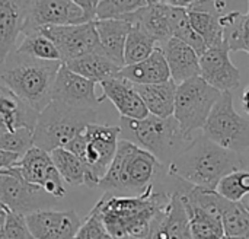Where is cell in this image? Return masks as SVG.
I'll return each instance as SVG.
<instances>
[{
    "instance_id": "6da1fadb",
    "label": "cell",
    "mask_w": 249,
    "mask_h": 239,
    "mask_svg": "<svg viewBox=\"0 0 249 239\" xmlns=\"http://www.w3.org/2000/svg\"><path fill=\"white\" fill-rule=\"evenodd\" d=\"M172 196L149 187L136 197L104 193L92 209L104 222L107 232L118 239H150L165 218Z\"/></svg>"
},
{
    "instance_id": "7a4b0ae2",
    "label": "cell",
    "mask_w": 249,
    "mask_h": 239,
    "mask_svg": "<svg viewBox=\"0 0 249 239\" xmlns=\"http://www.w3.org/2000/svg\"><path fill=\"white\" fill-rule=\"evenodd\" d=\"M245 168L239 153L212 142L204 133L191 139L169 165V172L193 187L217 190L219 183Z\"/></svg>"
},
{
    "instance_id": "3957f363",
    "label": "cell",
    "mask_w": 249,
    "mask_h": 239,
    "mask_svg": "<svg viewBox=\"0 0 249 239\" xmlns=\"http://www.w3.org/2000/svg\"><path fill=\"white\" fill-rule=\"evenodd\" d=\"M168 172L169 169L152 153L121 139L117 153L98 188L114 196L136 197L149 187L160 184Z\"/></svg>"
},
{
    "instance_id": "277c9868",
    "label": "cell",
    "mask_w": 249,
    "mask_h": 239,
    "mask_svg": "<svg viewBox=\"0 0 249 239\" xmlns=\"http://www.w3.org/2000/svg\"><path fill=\"white\" fill-rule=\"evenodd\" d=\"M61 61H42L12 51L0 63V83L41 112L50 102Z\"/></svg>"
},
{
    "instance_id": "5b68a950",
    "label": "cell",
    "mask_w": 249,
    "mask_h": 239,
    "mask_svg": "<svg viewBox=\"0 0 249 239\" xmlns=\"http://www.w3.org/2000/svg\"><path fill=\"white\" fill-rule=\"evenodd\" d=\"M120 121V137L152 153L166 168L191 142L184 136L174 115L160 118L149 114L144 120L121 117Z\"/></svg>"
},
{
    "instance_id": "8992f818",
    "label": "cell",
    "mask_w": 249,
    "mask_h": 239,
    "mask_svg": "<svg viewBox=\"0 0 249 239\" xmlns=\"http://www.w3.org/2000/svg\"><path fill=\"white\" fill-rule=\"evenodd\" d=\"M98 121V112L92 108H74L51 101L38 115L34 129V146L48 153L66 147L89 124Z\"/></svg>"
},
{
    "instance_id": "52a82bcc",
    "label": "cell",
    "mask_w": 249,
    "mask_h": 239,
    "mask_svg": "<svg viewBox=\"0 0 249 239\" xmlns=\"http://www.w3.org/2000/svg\"><path fill=\"white\" fill-rule=\"evenodd\" d=\"M120 134V126L89 124L66 146V149L74 153L101 183L117 153Z\"/></svg>"
},
{
    "instance_id": "ba28073f",
    "label": "cell",
    "mask_w": 249,
    "mask_h": 239,
    "mask_svg": "<svg viewBox=\"0 0 249 239\" xmlns=\"http://www.w3.org/2000/svg\"><path fill=\"white\" fill-rule=\"evenodd\" d=\"M222 92L210 86L201 76L178 85L174 117L179 123L184 136L191 140V133L203 129Z\"/></svg>"
},
{
    "instance_id": "9c48e42d",
    "label": "cell",
    "mask_w": 249,
    "mask_h": 239,
    "mask_svg": "<svg viewBox=\"0 0 249 239\" xmlns=\"http://www.w3.org/2000/svg\"><path fill=\"white\" fill-rule=\"evenodd\" d=\"M203 131L212 142L235 153L242 155L249 149V118L235 111L232 92H222Z\"/></svg>"
},
{
    "instance_id": "30bf717a",
    "label": "cell",
    "mask_w": 249,
    "mask_h": 239,
    "mask_svg": "<svg viewBox=\"0 0 249 239\" xmlns=\"http://www.w3.org/2000/svg\"><path fill=\"white\" fill-rule=\"evenodd\" d=\"M57 199L45 193L41 187L25 181L18 168L0 175V204L10 213L28 216L39 210H48Z\"/></svg>"
},
{
    "instance_id": "8fae6325",
    "label": "cell",
    "mask_w": 249,
    "mask_h": 239,
    "mask_svg": "<svg viewBox=\"0 0 249 239\" xmlns=\"http://www.w3.org/2000/svg\"><path fill=\"white\" fill-rule=\"evenodd\" d=\"M41 31L57 47L61 63H67L92 53H102L95 20L77 25L44 26Z\"/></svg>"
},
{
    "instance_id": "7c38bea8",
    "label": "cell",
    "mask_w": 249,
    "mask_h": 239,
    "mask_svg": "<svg viewBox=\"0 0 249 239\" xmlns=\"http://www.w3.org/2000/svg\"><path fill=\"white\" fill-rule=\"evenodd\" d=\"M85 22L90 20L71 0H26V23L23 34L44 26L77 25Z\"/></svg>"
},
{
    "instance_id": "4fadbf2b",
    "label": "cell",
    "mask_w": 249,
    "mask_h": 239,
    "mask_svg": "<svg viewBox=\"0 0 249 239\" xmlns=\"http://www.w3.org/2000/svg\"><path fill=\"white\" fill-rule=\"evenodd\" d=\"M16 168L25 181L41 187L54 199L58 200L66 196L64 181L48 152L34 146L20 156Z\"/></svg>"
},
{
    "instance_id": "5bb4252c",
    "label": "cell",
    "mask_w": 249,
    "mask_h": 239,
    "mask_svg": "<svg viewBox=\"0 0 249 239\" xmlns=\"http://www.w3.org/2000/svg\"><path fill=\"white\" fill-rule=\"evenodd\" d=\"M229 45L210 47L200 57V76L220 92H232L241 85V72L229 57Z\"/></svg>"
},
{
    "instance_id": "9a60e30c",
    "label": "cell",
    "mask_w": 249,
    "mask_h": 239,
    "mask_svg": "<svg viewBox=\"0 0 249 239\" xmlns=\"http://www.w3.org/2000/svg\"><path fill=\"white\" fill-rule=\"evenodd\" d=\"M95 86V82L88 80L80 74H76L74 72L69 70L64 64H61L54 80L51 101L61 102L64 105L74 108L96 110V107L104 99L102 96H96Z\"/></svg>"
},
{
    "instance_id": "2e32d148",
    "label": "cell",
    "mask_w": 249,
    "mask_h": 239,
    "mask_svg": "<svg viewBox=\"0 0 249 239\" xmlns=\"http://www.w3.org/2000/svg\"><path fill=\"white\" fill-rule=\"evenodd\" d=\"M34 239H74L82 221L74 210H39L25 216Z\"/></svg>"
},
{
    "instance_id": "e0dca14e",
    "label": "cell",
    "mask_w": 249,
    "mask_h": 239,
    "mask_svg": "<svg viewBox=\"0 0 249 239\" xmlns=\"http://www.w3.org/2000/svg\"><path fill=\"white\" fill-rule=\"evenodd\" d=\"M102 99H109L121 117L131 120H144L149 117V111L134 89V85L120 76L108 79L101 83Z\"/></svg>"
},
{
    "instance_id": "ac0fdd59",
    "label": "cell",
    "mask_w": 249,
    "mask_h": 239,
    "mask_svg": "<svg viewBox=\"0 0 249 239\" xmlns=\"http://www.w3.org/2000/svg\"><path fill=\"white\" fill-rule=\"evenodd\" d=\"M26 23V0H0V63L18 47Z\"/></svg>"
},
{
    "instance_id": "d6986e66",
    "label": "cell",
    "mask_w": 249,
    "mask_h": 239,
    "mask_svg": "<svg viewBox=\"0 0 249 239\" xmlns=\"http://www.w3.org/2000/svg\"><path fill=\"white\" fill-rule=\"evenodd\" d=\"M121 19L147 32L158 42L159 47H162L172 38V31L168 20V4L163 1L156 0L146 7L125 15Z\"/></svg>"
},
{
    "instance_id": "ffe728a7",
    "label": "cell",
    "mask_w": 249,
    "mask_h": 239,
    "mask_svg": "<svg viewBox=\"0 0 249 239\" xmlns=\"http://www.w3.org/2000/svg\"><path fill=\"white\" fill-rule=\"evenodd\" d=\"M160 48L165 54L171 79L177 85L200 76V55L188 44L172 37Z\"/></svg>"
},
{
    "instance_id": "44dd1931",
    "label": "cell",
    "mask_w": 249,
    "mask_h": 239,
    "mask_svg": "<svg viewBox=\"0 0 249 239\" xmlns=\"http://www.w3.org/2000/svg\"><path fill=\"white\" fill-rule=\"evenodd\" d=\"M118 76L133 85H156L171 80V72L160 47H158L146 60L124 66Z\"/></svg>"
},
{
    "instance_id": "7402d4cb",
    "label": "cell",
    "mask_w": 249,
    "mask_h": 239,
    "mask_svg": "<svg viewBox=\"0 0 249 239\" xmlns=\"http://www.w3.org/2000/svg\"><path fill=\"white\" fill-rule=\"evenodd\" d=\"M95 28L98 32L101 51L120 67H124V48L131 23L124 19H96Z\"/></svg>"
},
{
    "instance_id": "603a6c76",
    "label": "cell",
    "mask_w": 249,
    "mask_h": 239,
    "mask_svg": "<svg viewBox=\"0 0 249 239\" xmlns=\"http://www.w3.org/2000/svg\"><path fill=\"white\" fill-rule=\"evenodd\" d=\"M39 112L19 99L0 83V127L6 130L29 129L34 131Z\"/></svg>"
},
{
    "instance_id": "cb8c5ba5",
    "label": "cell",
    "mask_w": 249,
    "mask_h": 239,
    "mask_svg": "<svg viewBox=\"0 0 249 239\" xmlns=\"http://www.w3.org/2000/svg\"><path fill=\"white\" fill-rule=\"evenodd\" d=\"M51 159L66 184L70 187L86 185L89 188H98L99 181L90 174L88 166L70 150L66 147L54 149L51 153Z\"/></svg>"
},
{
    "instance_id": "d4e9b609",
    "label": "cell",
    "mask_w": 249,
    "mask_h": 239,
    "mask_svg": "<svg viewBox=\"0 0 249 239\" xmlns=\"http://www.w3.org/2000/svg\"><path fill=\"white\" fill-rule=\"evenodd\" d=\"M177 88L178 85L172 79L156 85H134V89L143 99L149 114L160 118L174 115Z\"/></svg>"
},
{
    "instance_id": "484cf974",
    "label": "cell",
    "mask_w": 249,
    "mask_h": 239,
    "mask_svg": "<svg viewBox=\"0 0 249 239\" xmlns=\"http://www.w3.org/2000/svg\"><path fill=\"white\" fill-rule=\"evenodd\" d=\"M63 64L76 74H80L82 77L95 83H102L108 79L117 77L120 70L123 69L111 58H108L104 53H92Z\"/></svg>"
},
{
    "instance_id": "4316f807",
    "label": "cell",
    "mask_w": 249,
    "mask_h": 239,
    "mask_svg": "<svg viewBox=\"0 0 249 239\" xmlns=\"http://www.w3.org/2000/svg\"><path fill=\"white\" fill-rule=\"evenodd\" d=\"M187 13L191 26L203 38L207 48L225 42V29L222 25L223 15L210 10H198V9H187Z\"/></svg>"
},
{
    "instance_id": "83f0119b",
    "label": "cell",
    "mask_w": 249,
    "mask_h": 239,
    "mask_svg": "<svg viewBox=\"0 0 249 239\" xmlns=\"http://www.w3.org/2000/svg\"><path fill=\"white\" fill-rule=\"evenodd\" d=\"M15 51L18 54L42 60V61H61L57 47L45 34H42L41 29L29 31L23 34Z\"/></svg>"
},
{
    "instance_id": "f1b7e54d",
    "label": "cell",
    "mask_w": 249,
    "mask_h": 239,
    "mask_svg": "<svg viewBox=\"0 0 249 239\" xmlns=\"http://www.w3.org/2000/svg\"><path fill=\"white\" fill-rule=\"evenodd\" d=\"M168 20H169V25H171L172 37L184 41L185 44H188L200 57L207 51L206 42L194 31V28L190 23L187 9L175 7V6L168 4Z\"/></svg>"
},
{
    "instance_id": "f546056e",
    "label": "cell",
    "mask_w": 249,
    "mask_h": 239,
    "mask_svg": "<svg viewBox=\"0 0 249 239\" xmlns=\"http://www.w3.org/2000/svg\"><path fill=\"white\" fill-rule=\"evenodd\" d=\"M182 200V199H181ZM184 207L190 221V228L194 239H222L225 237L222 218L213 216L200 207L188 204L185 202Z\"/></svg>"
},
{
    "instance_id": "4dcf8cb0",
    "label": "cell",
    "mask_w": 249,
    "mask_h": 239,
    "mask_svg": "<svg viewBox=\"0 0 249 239\" xmlns=\"http://www.w3.org/2000/svg\"><path fill=\"white\" fill-rule=\"evenodd\" d=\"M168 235V239H194L190 221L179 194H174L166 209L165 218L159 225Z\"/></svg>"
},
{
    "instance_id": "1f68e13d",
    "label": "cell",
    "mask_w": 249,
    "mask_h": 239,
    "mask_svg": "<svg viewBox=\"0 0 249 239\" xmlns=\"http://www.w3.org/2000/svg\"><path fill=\"white\" fill-rule=\"evenodd\" d=\"M158 47H159L158 42L147 32L131 25V29L127 35L125 48H124L125 66L136 64V63L146 60Z\"/></svg>"
},
{
    "instance_id": "d6a6232c",
    "label": "cell",
    "mask_w": 249,
    "mask_h": 239,
    "mask_svg": "<svg viewBox=\"0 0 249 239\" xmlns=\"http://www.w3.org/2000/svg\"><path fill=\"white\" fill-rule=\"evenodd\" d=\"M225 237L235 239L249 238V212L241 202H231L222 215Z\"/></svg>"
},
{
    "instance_id": "836d02e7",
    "label": "cell",
    "mask_w": 249,
    "mask_h": 239,
    "mask_svg": "<svg viewBox=\"0 0 249 239\" xmlns=\"http://www.w3.org/2000/svg\"><path fill=\"white\" fill-rule=\"evenodd\" d=\"M156 0H99L95 12L96 19H121Z\"/></svg>"
},
{
    "instance_id": "e575fe53",
    "label": "cell",
    "mask_w": 249,
    "mask_h": 239,
    "mask_svg": "<svg viewBox=\"0 0 249 239\" xmlns=\"http://www.w3.org/2000/svg\"><path fill=\"white\" fill-rule=\"evenodd\" d=\"M31 147H34V133L29 129H18V130H6L0 127V149L25 155Z\"/></svg>"
},
{
    "instance_id": "d590c367",
    "label": "cell",
    "mask_w": 249,
    "mask_h": 239,
    "mask_svg": "<svg viewBox=\"0 0 249 239\" xmlns=\"http://www.w3.org/2000/svg\"><path fill=\"white\" fill-rule=\"evenodd\" d=\"M217 191L229 202H241L249 194V172L242 169L225 177L219 183Z\"/></svg>"
},
{
    "instance_id": "8d00e7d4",
    "label": "cell",
    "mask_w": 249,
    "mask_h": 239,
    "mask_svg": "<svg viewBox=\"0 0 249 239\" xmlns=\"http://www.w3.org/2000/svg\"><path fill=\"white\" fill-rule=\"evenodd\" d=\"M0 239H34L28 231L25 216L9 212Z\"/></svg>"
},
{
    "instance_id": "74e56055",
    "label": "cell",
    "mask_w": 249,
    "mask_h": 239,
    "mask_svg": "<svg viewBox=\"0 0 249 239\" xmlns=\"http://www.w3.org/2000/svg\"><path fill=\"white\" fill-rule=\"evenodd\" d=\"M105 234H107V229L104 226L102 219L99 218L98 213L90 210V213L88 215L86 221L82 223L74 239H101Z\"/></svg>"
},
{
    "instance_id": "f35d334b",
    "label": "cell",
    "mask_w": 249,
    "mask_h": 239,
    "mask_svg": "<svg viewBox=\"0 0 249 239\" xmlns=\"http://www.w3.org/2000/svg\"><path fill=\"white\" fill-rule=\"evenodd\" d=\"M19 159H20V155L12 153V152H7V150L0 149V171L16 168Z\"/></svg>"
},
{
    "instance_id": "ab89813d",
    "label": "cell",
    "mask_w": 249,
    "mask_h": 239,
    "mask_svg": "<svg viewBox=\"0 0 249 239\" xmlns=\"http://www.w3.org/2000/svg\"><path fill=\"white\" fill-rule=\"evenodd\" d=\"M71 1L85 12L89 20H95V12H96V6L99 0H71Z\"/></svg>"
},
{
    "instance_id": "60d3db41",
    "label": "cell",
    "mask_w": 249,
    "mask_h": 239,
    "mask_svg": "<svg viewBox=\"0 0 249 239\" xmlns=\"http://www.w3.org/2000/svg\"><path fill=\"white\" fill-rule=\"evenodd\" d=\"M160 1H163V3H166V4H169V6H175V7H184V9H187L190 4L197 3V1H200V0H160Z\"/></svg>"
},
{
    "instance_id": "b9f144b4",
    "label": "cell",
    "mask_w": 249,
    "mask_h": 239,
    "mask_svg": "<svg viewBox=\"0 0 249 239\" xmlns=\"http://www.w3.org/2000/svg\"><path fill=\"white\" fill-rule=\"evenodd\" d=\"M242 107H244L245 112L249 114V86L245 88V91L242 93Z\"/></svg>"
},
{
    "instance_id": "7bdbcfd3",
    "label": "cell",
    "mask_w": 249,
    "mask_h": 239,
    "mask_svg": "<svg viewBox=\"0 0 249 239\" xmlns=\"http://www.w3.org/2000/svg\"><path fill=\"white\" fill-rule=\"evenodd\" d=\"M9 212L6 209H0V234L3 232V228L6 225V219H7Z\"/></svg>"
},
{
    "instance_id": "ee69618b",
    "label": "cell",
    "mask_w": 249,
    "mask_h": 239,
    "mask_svg": "<svg viewBox=\"0 0 249 239\" xmlns=\"http://www.w3.org/2000/svg\"><path fill=\"white\" fill-rule=\"evenodd\" d=\"M241 203H242V206L249 212V194H247V196L241 200Z\"/></svg>"
},
{
    "instance_id": "f6af8a7d",
    "label": "cell",
    "mask_w": 249,
    "mask_h": 239,
    "mask_svg": "<svg viewBox=\"0 0 249 239\" xmlns=\"http://www.w3.org/2000/svg\"><path fill=\"white\" fill-rule=\"evenodd\" d=\"M101 239H118V238H115V237H112V235H109V234L107 232V234H105V235H104Z\"/></svg>"
},
{
    "instance_id": "bcb514c9",
    "label": "cell",
    "mask_w": 249,
    "mask_h": 239,
    "mask_svg": "<svg viewBox=\"0 0 249 239\" xmlns=\"http://www.w3.org/2000/svg\"><path fill=\"white\" fill-rule=\"evenodd\" d=\"M222 239H235V238H229V237H223Z\"/></svg>"
},
{
    "instance_id": "7dc6e473",
    "label": "cell",
    "mask_w": 249,
    "mask_h": 239,
    "mask_svg": "<svg viewBox=\"0 0 249 239\" xmlns=\"http://www.w3.org/2000/svg\"><path fill=\"white\" fill-rule=\"evenodd\" d=\"M0 209H3V206H1V204H0Z\"/></svg>"
},
{
    "instance_id": "c3c4849f",
    "label": "cell",
    "mask_w": 249,
    "mask_h": 239,
    "mask_svg": "<svg viewBox=\"0 0 249 239\" xmlns=\"http://www.w3.org/2000/svg\"><path fill=\"white\" fill-rule=\"evenodd\" d=\"M248 4H249V0H248Z\"/></svg>"
},
{
    "instance_id": "681fc988",
    "label": "cell",
    "mask_w": 249,
    "mask_h": 239,
    "mask_svg": "<svg viewBox=\"0 0 249 239\" xmlns=\"http://www.w3.org/2000/svg\"><path fill=\"white\" fill-rule=\"evenodd\" d=\"M245 239H249V238H245Z\"/></svg>"
},
{
    "instance_id": "f907efd6",
    "label": "cell",
    "mask_w": 249,
    "mask_h": 239,
    "mask_svg": "<svg viewBox=\"0 0 249 239\" xmlns=\"http://www.w3.org/2000/svg\"><path fill=\"white\" fill-rule=\"evenodd\" d=\"M159 1H160V0H159Z\"/></svg>"
}]
</instances>
